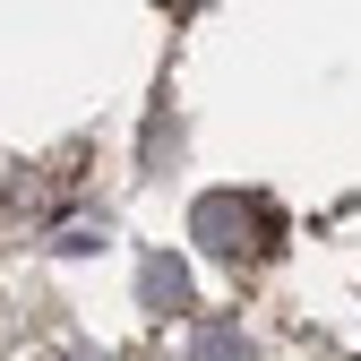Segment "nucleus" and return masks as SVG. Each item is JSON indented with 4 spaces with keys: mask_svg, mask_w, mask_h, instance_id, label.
<instances>
[{
    "mask_svg": "<svg viewBox=\"0 0 361 361\" xmlns=\"http://www.w3.org/2000/svg\"><path fill=\"white\" fill-rule=\"evenodd\" d=\"M198 361H241V336H233V327H207V336H198Z\"/></svg>",
    "mask_w": 361,
    "mask_h": 361,
    "instance_id": "7ed1b4c3",
    "label": "nucleus"
},
{
    "mask_svg": "<svg viewBox=\"0 0 361 361\" xmlns=\"http://www.w3.org/2000/svg\"><path fill=\"white\" fill-rule=\"evenodd\" d=\"M138 293H147V310H155V319H180V310H190V267H180V258H147Z\"/></svg>",
    "mask_w": 361,
    "mask_h": 361,
    "instance_id": "f03ea898",
    "label": "nucleus"
},
{
    "mask_svg": "<svg viewBox=\"0 0 361 361\" xmlns=\"http://www.w3.org/2000/svg\"><path fill=\"white\" fill-rule=\"evenodd\" d=\"M190 241L224 267H258V258L284 250V215L267 198H250V190H215V198L190 207Z\"/></svg>",
    "mask_w": 361,
    "mask_h": 361,
    "instance_id": "f257e3e1",
    "label": "nucleus"
}]
</instances>
